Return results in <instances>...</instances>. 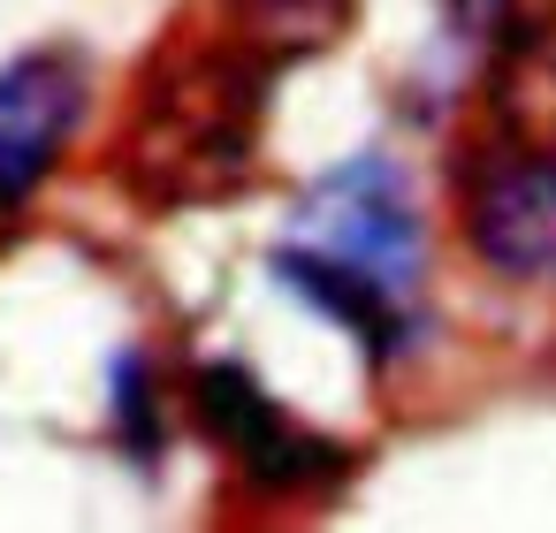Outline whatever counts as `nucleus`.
Masks as SVG:
<instances>
[{"mask_svg": "<svg viewBox=\"0 0 556 533\" xmlns=\"http://www.w3.org/2000/svg\"><path fill=\"white\" fill-rule=\"evenodd\" d=\"M115 427H123L130 457H146V465H153L161 427H153V389H146V358H138V351H123V358H115Z\"/></svg>", "mask_w": 556, "mask_h": 533, "instance_id": "nucleus-7", "label": "nucleus"}, {"mask_svg": "<svg viewBox=\"0 0 556 533\" xmlns=\"http://www.w3.org/2000/svg\"><path fill=\"white\" fill-rule=\"evenodd\" d=\"M275 282L298 290L305 305H320L328 320H343V328L366 343V358H396V351H404V297L381 290L374 275L343 267L336 252H320V244H282V252H275Z\"/></svg>", "mask_w": 556, "mask_h": 533, "instance_id": "nucleus-5", "label": "nucleus"}, {"mask_svg": "<svg viewBox=\"0 0 556 533\" xmlns=\"http://www.w3.org/2000/svg\"><path fill=\"white\" fill-rule=\"evenodd\" d=\"M465 244L488 275L556 290V153H495L465 191Z\"/></svg>", "mask_w": 556, "mask_h": 533, "instance_id": "nucleus-3", "label": "nucleus"}, {"mask_svg": "<svg viewBox=\"0 0 556 533\" xmlns=\"http://www.w3.org/2000/svg\"><path fill=\"white\" fill-rule=\"evenodd\" d=\"M191 404H199V427L237 457V472L267 495H298V487H320L336 480L351 457L320 434H305L244 366H199L191 373Z\"/></svg>", "mask_w": 556, "mask_h": 533, "instance_id": "nucleus-1", "label": "nucleus"}, {"mask_svg": "<svg viewBox=\"0 0 556 533\" xmlns=\"http://www.w3.org/2000/svg\"><path fill=\"white\" fill-rule=\"evenodd\" d=\"M85 123V69L70 54H16L0 69V214H16Z\"/></svg>", "mask_w": 556, "mask_h": 533, "instance_id": "nucleus-4", "label": "nucleus"}, {"mask_svg": "<svg viewBox=\"0 0 556 533\" xmlns=\"http://www.w3.org/2000/svg\"><path fill=\"white\" fill-rule=\"evenodd\" d=\"M305 229H313L320 252H336L343 267L374 275V282L396 290V297L419 282V214L404 206V183H396V168H389L381 153L336 168V176L313 191Z\"/></svg>", "mask_w": 556, "mask_h": 533, "instance_id": "nucleus-2", "label": "nucleus"}, {"mask_svg": "<svg viewBox=\"0 0 556 533\" xmlns=\"http://www.w3.org/2000/svg\"><path fill=\"white\" fill-rule=\"evenodd\" d=\"M237 9H244V31L267 39L275 54H305V47H320V39L343 31L351 0H237Z\"/></svg>", "mask_w": 556, "mask_h": 533, "instance_id": "nucleus-6", "label": "nucleus"}]
</instances>
